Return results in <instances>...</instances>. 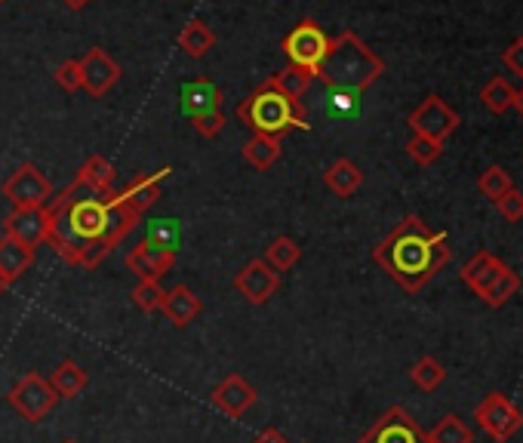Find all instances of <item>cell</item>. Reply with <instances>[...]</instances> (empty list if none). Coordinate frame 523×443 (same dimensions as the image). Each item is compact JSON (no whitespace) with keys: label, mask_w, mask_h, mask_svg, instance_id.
Masks as SVG:
<instances>
[{"label":"cell","mask_w":523,"mask_h":443,"mask_svg":"<svg viewBox=\"0 0 523 443\" xmlns=\"http://www.w3.org/2000/svg\"><path fill=\"white\" fill-rule=\"evenodd\" d=\"M47 244L80 268H99L136 225L139 213L114 188H93L80 176L47 207Z\"/></svg>","instance_id":"obj_1"},{"label":"cell","mask_w":523,"mask_h":443,"mask_svg":"<svg viewBox=\"0 0 523 443\" xmlns=\"http://www.w3.org/2000/svg\"><path fill=\"white\" fill-rule=\"evenodd\" d=\"M450 256L447 234L431 231L419 216L400 219L397 228L373 250L376 265L407 293L428 287V280L447 268Z\"/></svg>","instance_id":"obj_2"},{"label":"cell","mask_w":523,"mask_h":443,"mask_svg":"<svg viewBox=\"0 0 523 443\" xmlns=\"http://www.w3.org/2000/svg\"><path fill=\"white\" fill-rule=\"evenodd\" d=\"M385 62L360 40L354 31H342L330 40V53L320 62L317 77L324 80L327 90H345V93H364L382 77Z\"/></svg>","instance_id":"obj_3"},{"label":"cell","mask_w":523,"mask_h":443,"mask_svg":"<svg viewBox=\"0 0 523 443\" xmlns=\"http://www.w3.org/2000/svg\"><path fill=\"white\" fill-rule=\"evenodd\" d=\"M237 117L240 124L250 127L253 133L262 136H287L290 130H308V111L302 102L287 99L284 93H277L271 87V80H265L262 87H256L244 102L237 105Z\"/></svg>","instance_id":"obj_4"},{"label":"cell","mask_w":523,"mask_h":443,"mask_svg":"<svg viewBox=\"0 0 523 443\" xmlns=\"http://www.w3.org/2000/svg\"><path fill=\"white\" fill-rule=\"evenodd\" d=\"M330 40L333 37H327V31L320 28L314 19H305L284 37V56L290 59V65L305 68L317 77L320 62H324L327 53H330Z\"/></svg>","instance_id":"obj_5"},{"label":"cell","mask_w":523,"mask_h":443,"mask_svg":"<svg viewBox=\"0 0 523 443\" xmlns=\"http://www.w3.org/2000/svg\"><path fill=\"white\" fill-rule=\"evenodd\" d=\"M7 400H10V407H13L22 419H28V422H44V419L56 410L59 394L53 391V385H50L44 376H40V373H28V376H22V379L10 388Z\"/></svg>","instance_id":"obj_6"},{"label":"cell","mask_w":523,"mask_h":443,"mask_svg":"<svg viewBox=\"0 0 523 443\" xmlns=\"http://www.w3.org/2000/svg\"><path fill=\"white\" fill-rule=\"evenodd\" d=\"M474 419L496 443H508L523 428V413L502 391H490L484 400H480V404L474 407Z\"/></svg>","instance_id":"obj_7"},{"label":"cell","mask_w":523,"mask_h":443,"mask_svg":"<svg viewBox=\"0 0 523 443\" xmlns=\"http://www.w3.org/2000/svg\"><path fill=\"white\" fill-rule=\"evenodd\" d=\"M410 130H413V136H425V139H434V142H440L444 145L453 133H456V127L462 124L459 120V114L440 99V96H428L413 114H410Z\"/></svg>","instance_id":"obj_8"},{"label":"cell","mask_w":523,"mask_h":443,"mask_svg":"<svg viewBox=\"0 0 523 443\" xmlns=\"http://www.w3.org/2000/svg\"><path fill=\"white\" fill-rule=\"evenodd\" d=\"M357 443H428V431H422V425L404 407H391Z\"/></svg>","instance_id":"obj_9"},{"label":"cell","mask_w":523,"mask_h":443,"mask_svg":"<svg viewBox=\"0 0 523 443\" xmlns=\"http://www.w3.org/2000/svg\"><path fill=\"white\" fill-rule=\"evenodd\" d=\"M4 197L13 207H50L53 200V185L40 173L34 164H22L7 182H4Z\"/></svg>","instance_id":"obj_10"},{"label":"cell","mask_w":523,"mask_h":443,"mask_svg":"<svg viewBox=\"0 0 523 443\" xmlns=\"http://www.w3.org/2000/svg\"><path fill=\"white\" fill-rule=\"evenodd\" d=\"M80 62V90H87L93 99H102L105 93H111L120 80V65L102 50V47H93L84 53Z\"/></svg>","instance_id":"obj_11"},{"label":"cell","mask_w":523,"mask_h":443,"mask_svg":"<svg viewBox=\"0 0 523 443\" xmlns=\"http://www.w3.org/2000/svg\"><path fill=\"white\" fill-rule=\"evenodd\" d=\"M234 287H237V293L244 296L250 305L259 308V305L271 302V296L280 290V274L265 259H253V262H247L244 268L237 271Z\"/></svg>","instance_id":"obj_12"},{"label":"cell","mask_w":523,"mask_h":443,"mask_svg":"<svg viewBox=\"0 0 523 443\" xmlns=\"http://www.w3.org/2000/svg\"><path fill=\"white\" fill-rule=\"evenodd\" d=\"M50 216L47 207H13V213L4 219V231L16 237L25 247H37L47 240Z\"/></svg>","instance_id":"obj_13"},{"label":"cell","mask_w":523,"mask_h":443,"mask_svg":"<svg viewBox=\"0 0 523 443\" xmlns=\"http://www.w3.org/2000/svg\"><path fill=\"white\" fill-rule=\"evenodd\" d=\"M213 404L225 413V416H231V419H240L244 416L253 404H256V388L244 379V376H228L225 382H219L216 385V391H213Z\"/></svg>","instance_id":"obj_14"},{"label":"cell","mask_w":523,"mask_h":443,"mask_svg":"<svg viewBox=\"0 0 523 443\" xmlns=\"http://www.w3.org/2000/svg\"><path fill=\"white\" fill-rule=\"evenodd\" d=\"M176 262V253H167V250H157L151 247L148 240L136 244L127 256V268L139 277V280H160Z\"/></svg>","instance_id":"obj_15"},{"label":"cell","mask_w":523,"mask_h":443,"mask_svg":"<svg viewBox=\"0 0 523 443\" xmlns=\"http://www.w3.org/2000/svg\"><path fill=\"white\" fill-rule=\"evenodd\" d=\"M160 311L167 314V320L176 330H185L191 320H197V314L204 311V302H200V296L191 287L179 284V287L164 293V305H160Z\"/></svg>","instance_id":"obj_16"},{"label":"cell","mask_w":523,"mask_h":443,"mask_svg":"<svg viewBox=\"0 0 523 443\" xmlns=\"http://www.w3.org/2000/svg\"><path fill=\"white\" fill-rule=\"evenodd\" d=\"M182 108L185 114L194 120L200 114H210V111H219L222 108V90L213 84L207 77H197V80H188L182 87Z\"/></svg>","instance_id":"obj_17"},{"label":"cell","mask_w":523,"mask_h":443,"mask_svg":"<svg viewBox=\"0 0 523 443\" xmlns=\"http://www.w3.org/2000/svg\"><path fill=\"white\" fill-rule=\"evenodd\" d=\"M173 173V167H160L157 173H145V176H136L124 191H120V194H124V200H127V204L142 216L148 207H154L157 204V200H160V185H164V179Z\"/></svg>","instance_id":"obj_18"},{"label":"cell","mask_w":523,"mask_h":443,"mask_svg":"<svg viewBox=\"0 0 523 443\" xmlns=\"http://www.w3.org/2000/svg\"><path fill=\"white\" fill-rule=\"evenodd\" d=\"M31 265H34V247L19 244L10 234L0 237V277H4L7 284H16Z\"/></svg>","instance_id":"obj_19"},{"label":"cell","mask_w":523,"mask_h":443,"mask_svg":"<svg viewBox=\"0 0 523 443\" xmlns=\"http://www.w3.org/2000/svg\"><path fill=\"white\" fill-rule=\"evenodd\" d=\"M505 268V262H499L490 250H480V253H474L465 265H462V280L465 284L474 290V296H480L484 293L493 280H496V274Z\"/></svg>","instance_id":"obj_20"},{"label":"cell","mask_w":523,"mask_h":443,"mask_svg":"<svg viewBox=\"0 0 523 443\" xmlns=\"http://www.w3.org/2000/svg\"><path fill=\"white\" fill-rule=\"evenodd\" d=\"M324 185H327L336 197H351L360 185H364V173H360V167L354 164V160L339 157V160H333V164L327 167Z\"/></svg>","instance_id":"obj_21"},{"label":"cell","mask_w":523,"mask_h":443,"mask_svg":"<svg viewBox=\"0 0 523 443\" xmlns=\"http://www.w3.org/2000/svg\"><path fill=\"white\" fill-rule=\"evenodd\" d=\"M53 391L65 400H74L77 394H84L87 385H90V376L87 370L77 364V360H62V364L53 370V379H50Z\"/></svg>","instance_id":"obj_22"},{"label":"cell","mask_w":523,"mask_h":443,"mask_svg":"<svg viewBox=\"0 0 523 443\" xmlns=\"http://www.w3.org/2000/svg\"><path fill=\"white\" fill-rule=\"evenodd\" d=\"M176 44H179V50H185L191 59H204V56L216 47V31H213L207 22L194 19V22H188V25L179 31Z\"/></svg>","instance_id":"obj_23"},{"label":"cell","mask_w":523,"mask_h":443,"mask_svg":"<svg viewBox=\"0 0 523 443\" xmlns=\"http://www.w3.org/2000/svg\"><path fill=\"white\" fill-rule=\"evenodd\" d=\"M284 148H280V139L274 136H262V133H253L247 142H244V160L253 167V170H271Z\"/></svg>","instance_id":"obj_24"},{"label":"cell","mask_w":523,"mask_h":443,"mask_svg":"<svg viewBox=\"0 0 523 443\" xmlns=\"http://www.w3.org/2000/svg\"><path fill=\"white\" fill-rule=\"evenodd\" d=\"M410 382H413L419 391L431 394V391H437L440 385L447 382V367L440 364L437 357H419L416 364L410 367Z\"/></svg>","instance_id":"obj_25"},{"label":"cell","mask_w":523,"mask_h":443,"mask_svg":"<svg viewBox=\"0 0 523 443\" xmlns=\"http://www.w3.org/2000/svg\"><path fill=\"white\" fill-rule=\"evenodd\" d=\"M517 290H520V274H517L514 268L505 265V268L496 274L493 284H490L484 293H480L477 299L484 302V305H490V308H502L511 296H517Z\"/></svg>","instance_id":"obj_26"},{"label":"cell","mask_w":523,"mask_h":443,"mask_svg":"<svg viewBox=\"0 0 523 443\" xmlns=\"http://www.w3.org/2000/svg\"><path fill=\"white\" fill-rule=\"evenodd\" d=\"M311 80H314V74H311V71L296 68V65H287L284 71H277V74L271 77V87H274L277 93H284L287 99H296V102H299V99L308 93Z\"/></svg>","instance_id":"obj_27"},{"label":"cell","mask_w":523,"mask_h":443,"mask_svg":"<svg viewBox=\"0 0 523 443\" xmlns=\"http://www.w3.org/2000/svg\"><path fill=\"white\" fill-rule=\"evenodd\" d=\"M299 259H302V247L296 244L293 237H287V234L274 237L271 244L265 247V262H268L277 274H280V271H290Z\"/></svg>","instance_id":"obj_28"},{"label":"cell","mask_w":523,"mask_h":443,"mask_svg":"<svg viewBox=\"0 0 523 443\" xmlns=\"http://www.w3.org/2000/svg\"><path fill=\"white\" fill-rule=\"evenodd\" d=\"M179 237H182V231H179V222L176 219H151L148 222L145 240H148L151 247H157V250L176 253L179 250Z\"/></svg>","instance_id":"obj_29"},{"label":"cell","mask_w":523,"mask_h":443,"mask_svg":"<svg viewBox=\"0 0 523 443\" xmlns=\"http://www.w3.org/2000/svg\"><path fill=\"white\" fill-rule=\"evenodd\" d=\"M428 443H474V431L450 413L434 425V431H428Z\"/></svg>","instance_id":"obj_30"},{"label":"cell","mask_w":523,"mask_h":443,"mask_svg":"<svg viewBox=\"0 0 523 443\" xmlns=\"http://www.w3.org/2000/svg\"><path fill=\"white\" fill-rule=\"evenodd\" d=\"M477 188H480V194L490 197L493 204H496V200H502V197H505L511 188H514V182H511V176H508V170H505V167L493 164V167H487L484 173H480Z\"/></svg>","instance_id":"obj_31"},{"label":"cell","mask_w":523,"mask_h":443,"mask_svg":"<svg viewBox=\"0 0 523 443\" xmlns=\"http://www.w3.org/2000/svg\"><path fill=\"white\" fill-rule=\"evenodd\" d=\"M480 102H484L493 114H505L514 102V87L505 77H493L490 84L480 90Z\"/></svg>","instance_id":"obj_32"},{"label":"cell","mask_w":523,"mask_h":443,"mask_svg":"<svg viewBox=\"0 0 523 443\" xmlns=\"http://www.w3.org/2000/svg\"><path fill=\"white\" fill-rule=\"evenodd\" d=\"M164 287H160V280H139L136 290H133V302L145 311V314H154L164 305Z\"/></svg>","instance_id":"obj_33"},{"label":"cell","mask_w":523,"mask_h":443,"mask_svg":"<svg viewBox=\"0 0 523 443\" xmlns=\"http://www.w3.org/2000/svg\"><path fill=\"white\" fill-rule=\"evenodd\" d=\"M407 154L416 160L419 167H431L434 160H440V154H444V145L434 142V139H425V136H413L407 142Z\"/></svg>","instance_id":"obj_34"},{"label":"cell","mask_w":523,"mask_h":443,"mask_svg":"<svg viewBox=\"0 0 523 443\" xmlns=\"http://www.w3.org/2000/svg\"><path fill=\"white\" fill-rule=\"evenodd\" d=\"M53 80L65 90V93H77L80 90V62L77 59H65L59 62V68L53 71Z\"/></svg>","instance_id":"obj_35"},{"label":"cell","mask_w":523,"mask_h":443,"mask_svg":"<svg viewBox=\"0 0 523 443\" xmlns=\"http://www.w3.org/2000/svg\"><path fill=\"white\" fill-rule=\"evenodd\" d=\"M191 127L204 139H216L225 130V111L219 108V111H210V114H200V117L191 120Z\"/></svg>","instance_id":"obj_36"},{"label":"cell","mask_w":523,"mask_h":443,"mask_svg":"<svg viewBox=\"0 0 523 443\" xmlns=\"http://www.w3.org/2000/svg\"><path fill=\"white\" fill-rule=\"evenodd\" d=\"M496 210L505 222H520L523 219V194L511 188L502 200H496Z\"/></svg>","instance_id":"obj_37"},{"label":"cell","mask_w":523,"mask_h":443,"mask_svg":"<svg viewBox=\"0 0 523 443\" xmlns=\"http://www.w3.org/2000/svg\"><path fill=\"white\" fill-rule=\"evenodd\" d=\"M502 62H505V68H508L514 77L523 80V37H517L514 44L502 53Z\"/></svg>","instance_id":"obj_38"},{"label":"cell","mask_w":523,"mask_h":443,"mask_svg":"<svg viewBox=\"0 0 523 443\" xmlns=\"http://www.w3.org/2000/svg\"><path fill=\"white\" fill-rule=\"evenodd\" d=\"M330 105L336 114H354L357 105H360V96L357 93H345V90H330Z\"/></svg>","instance_id":"obj_39"},{"label":"cell","mask_w":523,"mask_h":443,"mask_svg":"<svg viewBox=\"0 0 523 443\" xmlns=\"http://www.w3.org/2000/svg\"><path fill=\"white\" fill-rule=\"evenodd\" d=\"M253 443H290V440H287L284 434H280L277 428H265V431H259V434H256V440H253Z\"/></svg>","instance_id":"obj_40"},{"label":"cell","mask_w":523,"mask_h":443,"mask_svg":"<svg viewBox=\"0 0 523 443\" xmlns=\"http://www.w3.org/2000/svg\"><path fill=\"white\" fill-rule=\"evenodd\" d=\"M511 108L523 117V87L520 90H514V102H511Z\"/></svg>","instance_id":"obj_41"},{"label":"cell","mask_w":523,"mask_h":443,"mask_svg":"<svg viewBox=\"0 0 523 443\" xmlns=\"http://www.w3.org/2000/svg\"><path fill=\"white\" fill-rule=\"evenodd\" d=\"M65 4H68L71 10H84V7L90 4V0H65Z\"/></svg>","instance_id":"obj_42"},{"label":"cell","mask_w":523,"mask_h":443,"mask_svg":"<svg viewBox=\"0 0 523 443\" xmlns=\"http://www.w3.org/2000/svg\"><path fill=\"white\" fill-rule=\"evenodd\" d=\"M7 290H10V284H7V280H4V277H0V296H4Z\"/></svg>","instance_id":"obj_43"},{"label":"cell","mask_w":523,"mask_h":443,"mask_svg":"<svg viewBox=\"0 0 523 443\" xmlns=\"http://www.w3.org/2000/svg\"><path fill=\"white\" fill-rule=\"evenodd\" d=\"M65 443H74V440H65Z\"/></svg>","instance_id":"obj_44"},{"label":"cell","mask_w":523,"mask_h":443,"mask_svg":"<svg viewBox=\"0 0 523 443\" xmlns=\"http://www.w3.org/2000/svg\"><path fill=\"white\" fill-rule=\"evenodd\" d=\"M0 4H4V0H0Z\"/></svg>","instance_id":"obj_45"}]
</instances>
